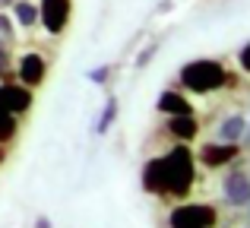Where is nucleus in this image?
<instances>
[{"label":"nucleus","instance_id":"nucleus-1","mask_svg":"<svg viewBox=\"0 0 250 228\" xmlns=\"http://www.w3.org/2000/svg\"><path fill=\"white\" fill-rule=\"evenodd\" d=\"M196 181V165H193V152L187 143L171 146L165 155L149 159L143 168V190L155 193V197H177L184 200L190 193Z\"/></svg>","mask_w":250,"mask_h":228},{"label":"nucleus","instance_id":"nucleus-2","mask_svg":"<svg viewBox=\"0 0 250 228\" xmlns=\"http://www.w3.org/2000/svg\"><path fill=\"white\" fill-rule=\"evenodd\" d=\"M177 80H181V86L187 89V92L206 95V92H219L222 86H228V83H231V73H228L219 61H190V63L181 67Z\"/></svg>","mask_w":250,"mask_h":228},{"label":"nucleus","instance_id":"nucleus-3","mask_svg":"<svg viewBox=\"0 0 250 228\" xmlns=\"http://www.w3.org/2000/svg\"><path fill=\"white\" fill-rule=\"evenodd\" d=\"M215 222H219V209L212 203H181L168 216L171 228H215Z\"/></svg>","mask_w":250,"mask_h":228},{"label":"nucleus","instance_id":"nucleus-4","mask_svg":"<svg viewBox=\"0 0 250 228\" xmlns=\"http://www.w3.org/2000/svg\"><path fill=\"white\" fill-rule=\"evenodd\" d=\"M70 13H73V0H42L38 3V22L44 25L48 35H61L70 22Z\"/></svg>","mask_w":250,"mask_h":228},{"label":"nucleus","instance_id":"nucleus-5","mask_svg":"<svg viewBox=\"0 0 250 228\" xmlns=\"http://www.w3.org/2000/svg\"><path fill=\"white\" fill-rule=\"evenodd\" d=\"M32 89L22 86L16 80H3L0 83V108H6L10 114H25L32 108Z\"/></svg>","mask_w":250,"mask_h":228},{"label":"nucleus","instance_id":"nucleus-6","mask_svg":"<svg viewBox=\"0 0 250 228\" xmlns=\"http://www.w3.org/2000/svg\"><path fill=\"white\" fill-rule=\"evenodd\" d=\"M196 155H200V162L206 168H222V165H231V162L238 159L241 146H238V143H222L219 140V143H206Z\"/></svg>","mask_w":250,"mask_h":228},{"label":"nucleus","instance_id":"nucleus-7","mask_svg":"<svg viewBox=\"0 0 250 228\" xmlns=\"http://www.w3.org/2000/svg\"><path fill=\"white\" fill-rule=\"evenodd\" d=\"M44 76H48V63H44L42 54H35V51H29V54H22V61H19V83L29 89L42 86Z\"/></svg>","mask_w":250,"mask_h":228},{"label":"nucleus","instance_id":"nucleus-8","mask_svg":"<svg viewBox=\"0 0 250 228\" xmlns=\"http://www.w3.org/2000/svg\"><path fill=\"white\" fill-rule=\"evenodd\" d=\"M225 200L231 206H250V178H247V171H231L225 178Z\"/></svg>","mask_w":250,"mask_h":228},{"label":"nucleus","instance_id":"nucleus-9","mask_svg":"<svg viewBox=\"0 0 250 228\" xmlns=\"http://www.w3.org/2000/svg\"><path fill=\"white\" fill-rule=\"evenodd\" d=\"M168 133L174 136V140H181V143H190V140H196V133H200V124H196L193 114H171L168 117Z\"/></svg>","mask_w":250,"mask_h":228},{"label":"nucleus","instance_id":"nucleus-10","mask_svg":"<svg viewBox=\"0 0 250 228\" xmlns=\"http://www.w3.org/2000/svg\"><path fill=\"white\" fill-rule=\"evenodd\" d=\"M155 108H159L165 117H171V114H193V105L187 102V95H181V92H162L159 95V102H155Z\"/></svg>","mask_w":250,"mask_h":228},{"label":"nucleus","instance_id":"nucleus-11","mask_svg":"<svg viewBox=\"0 0 250 228\" xmlns=\"http://www.w3.org/2000/svg\"><path fill=\"white\" fill-rule=\"evenodd\" d=\"M244 127H247V117H241V114L225 117V121L219 124V140H222V143H241Z\"/></svg>","mask_w":250,"mask_h":228},{"label":"nucleus","instance_id":"nucleus-12","mask_svg":"<svg viewBox=\"0 0 250 228\" xmlns=\"http://www.w3.org/2000/svg\"><path fill=\"white\" fill-rule=\"evenodd\" d=\"M13 13H16V22L22 25V29H35L38 25V6H32L29 0H16Z\"/></svg>","mask_w":250,"mask_h":228},{"label":"nucleus","instance_id":"nucleus-13","mask_svg":"<svg viewBox=\"0 0 250 228\" xmlns=\"http://www.w3.org/2000/svg\"><path fill=\"white\" fill-rule=\"evenodd\" d=\"M114 117H117V99H108V102H104L102 117L95 121V133H108L111 124H114Z\"/></svg>","mask_w":250,"mask_h":228},{"label":"nucleus","instance_id":"nucleus-14","mask_svg":"<svg viewBox=\"0 0 250 228\" xmlns=\"http://www.w3.org/2000/svg\"><path fill=\"white\" fill-rule=\"evenodd\" d=\"M13 136H16V114L0 108V143H10Z\"/></svg>","mask_w":250,"mask_h":228},{"label":"nucleus","instance_id":"nucleus-15","mask_svg":"<svg viewBox=\"0 0 250 228\" xmlns=\"http://www.w3.org/2000/svg\"><path fill=\"white\" fill-rule=\"evenodd\" d=\"M238 63H241V70H244V73H250V41L244 44V48H241V54H238Z\"/></svg>","mask_w":250,"mask_h":228},{"label":"nucleus","instance_id":"nucleus-16","mask_svg":"<svg viewBox=\"0 0 250 228\" xmlns=\"http://www.w3.org/2000/svg\"><path fill=\"white\" fill-rule=\"evenodd\" d=\"M108 73H111V67H98V70H92V73H89V80L92 83H104V80H108Z\"/></svg>","mask_w":250,"mask_h":228},{"label":"nucleus","instance_id":"nucleus-17","mask_svg":"<svg viewBox=\"0 0 250 228\" xmlns=\"http://www.w3.org/2000/svg\"><path fill=\"white\" fill-rule=\"evenodd\" d=\"M0 35H3V38H13V22L3 16V13H0Z\"/></svg>","mask_w":250,"mask_h":228},{"label":"nucleus","instance_id":"nucleus-18","mask_svg":"<svg viewBox=\"0 0 250 228\" xmlns=\"http://www.w3.org/2000/svg\"><path fill=\"white\" fill-rule=\"evenodd\" d=\"M6 63H10V54H6V48L0 44V80L6 76Z\"/></svg>","mask_w":250,"mask_h":228},{"label":"nucleus","instance_id":"nucleus-19","mask_svg":"<svg viewBox=\"0 0 250 228\" xmlns=\"http://www.w3.org/2000/svg\"><path fill=\"white\" fill-rule=\"evenodd\" d=\"M35 228H51V219H44V216H42V219L35 222Z\"/></svg>","mask_w":250,"mask_h":228},{"label":"nucleus","instance_id":"nucleus-20","mask_svg":"<svg viewBox=\"0 0 250 228\" xmlns=\"http://www.w3.org/2000/svg\"><path fill=\"white\" fill-rule=\"evenodd\" d=\"M241 140H244L247 146H250V124H247V127H244V136H241Z\"/></svg>","mask_w":250,"mask_h":228},{"label":"nucleus","instance_id":"nucleus-21","mask_svg":"<svg viewBox=\"0 0 250 228\" xmlns=\"http://www.w3.org/2000/svg\"><path fill=\"white\" fill-rule=\"evenodd\" d=\"M6 162V149H3V143H0V165Z\"/></svg>","mask_w":250,"mask_h":228},{"label":"nucleus","instance_id":"nucleus-22","mask_svg":"<svg viewBox=\"0 0 250 228\" xmlns=\"http://www.w3.org/2000/svg\"><path fill=\"white\" fill-rule=\"evenodd\" d=\"M13 3V0H0V10H3V6H10Z\"/></svg>","mask_w":250,"mask_h":228}]
</instances>
